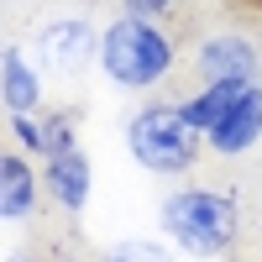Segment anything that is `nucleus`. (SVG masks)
<instances>
[{
    "label": "nucleus",
    "instance_id": "obj_1",
    "mask_svg": "<svg viewBox=\"0 0 262 262\" xmlns=\"http://www.w3.org/2000/svg\"><path fill=\"white\" fill-rule=\"evenodd\" d=\"M95 69L121 84V90H158V84H168V74L179 69V42H173V32L163 27L158 16H111L100 27V63Z\"/></svg>",
    "mask_w": 262,
    "mask_h": 262
},
{
    "label": "nucleus",
    "instance_id": "obj_2",
    "mask_svg": "<svg viewBox=\"0 0 262 262\" xmlns=\"http://www.w3.org/2000/svg\"><path fill=\"white\" fill-rule=\"evenodd\" d=\"M158 231L168 247H179L184 257H226L242 236V210L226 189L184 184L173 189L158 210Z\"/></svg>",
    "mask_w": 262,
    "mask_h": 262
},
{
    "label": "nucleus",
    "instance_id": "obj_3",
    "mask_svg": "<svg viewBox=\"0 0 262 262\" xmlns=\"http://www.w3.org/2000/svg\"><path fill=\"white\" fill-rule=\"evenodd\" d=\"M126 152L142 173H163V179H179V173H194L205 152V137L189 126L184 105L173 100H147L131 111L126 121Z\"/></svg>",
    "mask_w": 262,
    "mask_h": 262
},
{
    "label": "nucleus",
    "instance_id": "obj_4",
    "mask_svg": "<svg viewBox=\"0 0 262 262\" xmlns=\"http://www.w3.org/2000/svg\"><path fill=\"white\" fill-rule=\"evenodd\" d=\"M194 74L200 84H257L262 74V53H257V37L252 32H210L194 42Z\"/></svg>",
    "mask_w": 262,
    "mask_h": 262
},
{
    "label": "nucleus",
    "instance_id": "obj_5",
    "mask_svg": "<svg viewBox=\"0 0 262 262\" xmlns=\"http://www.w3.org/2000/svg\"><path fill=\"white\" fill-rule=\"evenodd\" d=\"M37 53L53 74H84L90 63H100V32L90 16H53L48 27L37 32Z\"/></svg>",
    "mask_w": 262,
    "mask_h": 262
},
{
    "label": "nucleus",
    "instance_id": "obj_6",
    "mask_svg": "<svg viewBox=\"0 0 262 262\" xmlns=\"http://www.w3.org/2000/svg\"><path fill=\"white\" fill-rule=\"evenodd\" d=\"M42 168L27 158V152L0 147V221L6 226H27L37 205H42Z\"/></svg>",
    "mask_w": 262,
    "mask_h": 262
},
{
    "label": "nucleus",
    "instance_id": "obj_7",
    "mask_svg": "<svg viewBox=\"0 0 262 262\" xmlns=\"http://www.w3.org/2000/svg\"><path fill=\"white\" fill-rule=\"evenodd\" d=\"M257 142H262V84H247L242 100L215 121L205 147L215 152V158H242V152H252Z\"/></svg>",
    "mask_w": 262,
    "mask_h": 262
},
{
    "label": "nucleus",
    "instance_id": "obj_8",
    "mask_svg": "<svg viewBox=\"0 0 262 262\" xmlns=\"http://www.w3.org/2000/svg\"><path fill=\"white\" fill-rule=\"evenodd\" d=\"M42 189H48V200H53L58 210H69V215H79L84 205H90L95 168H90V158H84V147H74V152H63V158H48V163H42Z\"/></svg>",
    "mask_w": 262,
    "mask_h": 262
},
{
    "label": "nucleus",
    "instance_id": "obj_9",
    "mask_svg": "<svg viewBox=\"0 0 262 262\" xmlns=\"http://www.w3.org/2000/svg\"><path fill=\"white\" fill-rule=\"evenodd\" d=\"M0 105H6V116L42 111V74L21 48H6V58H0Z\"/></svg>",
    "mask_w": 262,
    "mask_h": 262
},
{
    "label": "nucleus",
    "instance_id": "obj_10",
    "mask_svg": "<svg viewBox=\"0 0 262 262\" xmlns=\"http://www.w3.org/2000/svg\"><path fill=\"white\" fill-rule=\"evenodd\" d=\"M242 90H247V84H200V90H194L189 100H179V105H184L189 126L200 131V137H210V131H215V121H221L231 105L242 100Z\"/></svg>",
    "mask_w": 262,
    "mask_h": 262
},
{
    "label": "nucleus",
    "instance_id": "obj_11",
    "mask_svg": "<svg viewBox=\"0 0 262 262\" xmlns=\"http://www.w3.org/2000/svg\"><path fill=\"white\" fill-rule=\"evenodd\" d=\"M79 147V121L69 111H53V116H42V163L48 158H63V152H74Z\"/></svg>",
    "mask_w": 262,
    "mask_h": 262
},
{
    "label": "nucleus",
    "instance_id": "obj_12",
    "mask_svg": "<svg viewBox=\"0 0 262 262\" xmlns=\"http://www.w3.org/2000/svg\"><path fill=\"white\" fill-rule=\"evenodd\" d=\"M100 262H179V247L152 242V236H131V242H116Z\"/></svg>",
    "mask_w": 262,
    "mask_h": 262
},
{
    "label": "nucleus",
    "instance_id": "obj_13",
    "mask_svg": "<svg viewBox=\"0 0 262 262\" xmlns=\"http://www.w3.org/2000/svg\"><path fill=\"white\" fill-rule=\"evenodd\" d=\"M6 131H11L16 152H27V158H42V116H11V121H6Z\"/></svg>",
    "mask_w": 262,
    "mask_h": 262
},
{
    "label": "nucleus",
    "instance_id": "obj_14",
    "mask_svg": "<svg viewBox=\"0 0 262 262\" xmlns=\"http://www.w3.org/2000/svg\"><path fill=\"white\" fill-rule=\"evenodd\" d=\"M173 6H179V0H121V11H131V16H168Z\"/></svg>",
    "mask_w": 262,
    "mask_h": 262
},
{
    "label": "nucleus",
    "instance_id": "obj_15",
    "mask_svg": "<svg viewBox=\"0 0 262 262\" xmlns=\"http://www.w3.org/2000/svg\"><path fill=\"white\" fill-rule=\"evenodd\" d=\"M6 262H42V257H37V252H32V247H16V252H11V257H6Z\"/></svg>",
    "mask_w": 262,
    "mask_h": 262
},
{
    "label": "nucleus",
    "instance_id": "obj_16",
    "mask_svg": "<svg viewBox=\"0 0 262 262\" xmlns=\"http://www.w3.org/2000/svg\"><path fill=\"white\" fill-rule=\"evenodd\" d=\"M0 58H6V42H0Z\"/></svg>",
    "mask_w": 262,
    "mask_h": 262
},
{
    "label": "nucleus",
    "instance_id": "obj_17",
    "mask_svg": "<svg viewBox=\"0 0 262 262\" xmlns=\"http://www.w3.org/2000/svg\"><path fill=\"white\" fill-rule=\"evenodd\" d=\"M0 6H11V0H0Z\"/></svg>",
    "mask_w": 262,
    "mask_h": 262
},
{
    "label": "nucleus",
    "instance_id": "obj_18",
    "mask_svg": "<svg viewBox=\"0 0 262 262\" xmlns=\"http://www.w3.org/2000/svg\"><path fill=\"white\" fill-rule=\"evenodd\" d=\"M252 6H262V0H252Z\"/></svg>",
    "mask_w": 262,
    "mask_h": 262
},
{
    "label": "nucleus",
    "instance_id": "obj_19",
    "mask_svg": "<svg viewBox=\"0 0 262 262\" xmlns=\"http://www.w3.org/2000/svg\"><path fill=\"white\" fill-rule=\"evenodd\" d=\"M63 262H74V257H63Z\"/></svg>",
    "mask_w": 262,
    "mask_h": 262
}]
</instances>
